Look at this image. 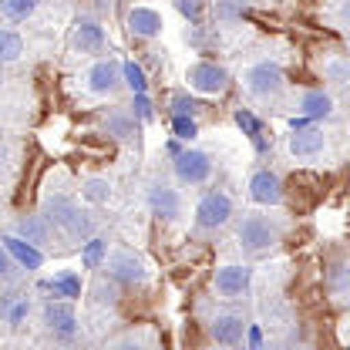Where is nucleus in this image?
Here are the masks:
<instances>
[{"instance_id": "f257e3e1", "label": "nucleus", "mask_w": 350, "mask_h": 350, "mask_svg": "<svg viewBox=\"0 0 350 350\" xmlns=\"http://www.w3.org/2000/svg\"><path fill=\"white\" fill-rule=\"evenodd\" d=\"M41 213L54 229H61L71 239H88L94 232V216L88 209H81L75 202V196H68V192H47L41 202Z\"/></svg>"}, {"instance_id": "f03ea898", "label": "nucleus", "mask_w": 350, "mask_h": 350, "mask_svg": "<svg viewBox=\"0 0 350 350\" xmlns=\"http://www.w3.org/2000/svg\"><path fill=\"white\" fill-rule=\"evenodd\" d=\"M283 239V222L276 216H266V213H250L243 216L239 229H236V243L246 256H262L269 253L276 243Z\"/></svg>"}, {"instance_id": "7ed1b4c3", "label": "nucleus", "mask_w": 350, "mask_h": 350, "mask_svg": "<svg viewBox=\"0 0 350 350\" xmlns=\"http://www.w3.org/2000/svg\"><path fill=\"white\" fill-rule=\"evenodd\" d=\"M243 88L250 91V98H256L260 105H269V101H276L280 94H283V88H286V75H283V68H280V61H256V64H250L246 68V75H243Z\"/></svg>"}, {"instance_id": "20e7f679", "label": "nucleus", "mask_w": 350, "mask_h": 350, "mask_svg": "<svg viewBox=\"0 0 350 350\" xmlns=\"http://www.w3.org/2000/svg\"><path fill=\"white\" fill-rule=\"evenodd\" d=\"M101 269L118 286H145L148 283V262L142 260L138 253H131V250H111V253H105Z\"/></svg>"}, {"instance_id": "39448f33", "label": "nucleus", "mask_w": 350, "mask_h": 350, "mask_svg": "<svg viewBox=\"0 0 350 350\" xmlns=\"http://www.w3.org/2000/svg\"><path fill=\"white\" fill-rule=\"evenodd\" d=\"M172 172L182 185H206L213 178V172H216V162L202 148H182V152H175Z\"/></svg>"}, {"instance_id": "423d86ee", "label": "nucleus", "mask_w": 350, "mask_h": 350, "mask_svg": "<svg viewBox=\"0 0 350 350\" xmlns=\"http://www.w3.org/2000/svg\"><path fill=\"white\" fill-rule=\"evenodd\" d=\"M122 85L125 81H122V61L118 57H98L85 71V91L91 98H111Z\"/></svg>"}, {"instance_id": "0eeeda50", "label": "nucleus", "mask_w": 350, "mask_h": 350, "mask_svg": "<svg viewBox=\"0 0 350 350\" xmlns=\"http://www.w3.org/2000/svg\"><path fill=\"white\" fill-rule=\"evenodd\" d=\"M232 216H236V202H232V196L222 192V189L206 192V196L196 202V226H199V229H222Z\"/></svg>"}, {"instance_id": "6e6552de", "label": "nucleus", "mask_w": 350, "mask_h": 350, "mask_svg": "<svg viewBox=\"0 0 350 350\" xmlns=\"http://www.w3.org/2000/svg\"><path fill=\"white\" fill-rule=\"evenodd\" d=\"M185 85L192 88L196 94H206V98H216L229 88V71L216 64V61H196L185 68Z\"/></svg>"}, {"instance_id": "1a4fd4ad", "label": "nucleus", "mask_w": 350, "mask_h": 350, "mask_svg": "<svg viewBox=\"0 0 350 350\" xmlns=\"http://www.w3.org/2000/svg\"><path fill=\"white\" fill-rule=\"evenodd\" d=\"M250 283H253V269L239 266V262L219 266L216 276H213V290H216L219 300H243L250 293Z\"/></svg>"}, {"instance_id": "9d476101", "label": "nucleus", "mask_w": 350, "mask_h": 350, "mask_svg": "<svg viewBox=\"0 0 350 350\" xmlns=\"http://www.w3.org/2000/svg\"><path fill=\"white\" fill-rule=\"evenodd\" d=\"M246 330H250V320L239 313V310H219L209 317V337L222 344V347H236L246 340Z\"/></svg>"}, {"instance_id": "9b49d317", "label": "nucleus", "mask_w": 350, "mask_h": 350, "mask_svg": "<svg viewBox=\"0 0 350 350\" xmlns=\"http://www.w3.org/2000/svg\"><path fill=\"white\" fill-rule=\"evenodd\" d=\"M327 135L320 129H293L290 135V155L297 162H306V165H317L327 159Z\"/></svg>"}, {"instance_id": "f8f14e48", "label": "nucleus", "mask_w": 350, "mask_h": 350, "mask_svg": "<svg viewBox=\"0 0 350 350\" xmlns=\"http://www.w3.org/2000/svg\"><path fill=\"white\" fill-rule=\"evenodd\" d=\"M250 202H256L262 209H276L283 206V178L269 169H260V172L250 175Z\"/></svg>"}, {"instance_id": "ddd939ff", "label": "nucleus", "mask_w": 350, "mask_h": 350, "mask_svg": "<svg viewBox=\"0 0 350 350\" xmlns=\"http://www.w3.org/2000/svg\"><path fill=\"white\" fill-rule=\"evenodd\" d=\"M41 323L44 330H51L54 337H71L75 330H78V313H75V306L71 300H47L41 306Z\"/></svg>"}, {"instance_id": "4468645a", "label": "nucleus", "mask_w": 350, "mask_h": 350, "mask_svg": "<svg viewBox=\"0 0 350 350\" xmlns=\"http://www.w3.org/2000/svg\"><path fill=\"white\" fill-rule=\"evenodd\" d=\"M125 27H129L131 38H138V41H155L165 31V21H162V14L155 7L135 3L129 14H125Z\"/></svg>"}, {"instance_id": "2eb2a0df", "label": "nucleus", "mask_w": 350, "mask_h": 350, "mask_svg": "<svg viewBox=\"0 0 350 350\" xmlns=\"http://www.w3.org/2000/svg\"><path fill=\"white\" fill-rule=\"evenodd\" d=\"M148 209H152L155 219L175 222V219L182 216V196H178V189L169 185V182H162V178H155L148 185Z\"/></svg>"}, {"instance_id": "dca6fc26", "label": "nucleus", "mask_w": 350, "mask_h": 350, "mask_svg": "<svg viewBox=\"0 0 350 350\" xmlns=\"http://www.w3.org/2000/svg\"><path fill=\"white\" fill-rule=\"evenodd\" d=\"M68 44H71L75 54H85V57L88 54H101L105 51V27L98 21H91V17H81V21H75Z\"/></svg>"}, {"instance_id": "f3484780", "label": "nucleus", "mask_w": 350, "mask_h": 350, "mask_svg": "<svg viewBox=\"0 0 350 350\" xmlns=\"http://www.w3.org/2000/svg\"><path fill=\"white\" fill-rule=\"evenodd\" d=\"M17 236L34 243V246H47L54 239V226L47 222V216H21L17 219Z\"/></svg>"}, {"instance_id": "a211bd4d", "label": "nucleus", "mask_w": 350, "mask_h": 350, "mask_svg": "<svg viewBox=\"0 0 350 350\" xmlns=\"http://www.w3.org/2000/svg\"><path fill=\"white\" fill-rule=\"evenodd\" d=\"M297 111L304 115V118H330L334 115V98L327 94V91H304L300 98H297Z\"/></svg>"}, {"instance_id": "6ab92c4d", "label": "nucleus", "mask_w": 350, "mask_h": 350, "mask_svg": "<svg viewBox=\"0 0 350 350\" xmlns=\"http://www.w3.org/2000/svg\"><path fill=\"white\" fill-rule=\"evenodd\" d=\"M3 246H7V253L21 262L24 269H41L44 256H41V250H38L34 243H27V239H21V236L14 232V236H3Z\"/></svg>"}, {"instance_id": "aec40b11", "label": "nucleus", "mask_w": 350, "mask_h": 350, "mask_svg": "<svg viewBox=\"0 0 350 350\" xmlns=\"http://www.w3.org/2000/svg\"><path fill=\"white\" fill-rule=\"evenodd\" d=\"M105 129H108V135H115L118 142H131V138L138 135L135 115L122 111V108H115V111H108V115H105Z\"/></svg>"}, {"instance_id": "412c9836", "label": "nucleus", "mask_w": 350, "mask_h": 350, "mask_svg": "<svg viewBox=\"0 0 350 350\" xmlns=\"http://www.w3.org/2000/svg\"><path fill=\"white\" fill-rule=\"evenodd\" d=\"M111 178H105V175H88L81 178V199L88 202H94V206H105V202H111Z\"/></svg>"}, {"instance_id": "4be33fe9", "label": "nucleus", "mask_w": 350, "mask_h": 350, "mask_svg": "<svg viewBox=\"0 0 350 350\" xmlns=\"http://www.w3.org/2000/svg\"><path fill=\"white\" fill-rule=\"evenodd\" d=\"M47 286L54 290V297H64V300H78V297H81V276L71 273V269L54 273V280H51Z\"/></svg>"}, {"instance_id": "5701e85b", "label": "nucleus", "mask_w": 350, "mask_h": 350, "mask_svg": "<svg viewBox=\"0 0 350 350\" xmlns=\"http://www.w3.org/2000/svg\"><path fill=\"white\" fill-rule=\"evenodd\" d=\"M24 54V38L10 27H0V64H10Z\"/></svg>"}, {"instance_id": "b1692460", "label": "nucleus", "mask_w": 350, "mask_h": 350, "mask_svg": "<svg viewBox=\"0 0 350 350\" xmlns=\"http://www.w3.org/2000/svg\"><path fill=\"white\" fill-rule=\"evenodd\" d=\"M34 10H38V0H0V14L7 21H17V24L34 17Z\"/></svg>"}, {"instance_id": "393cba45", "label": "nucleus", "mask_w": 350, "mask_h": 350, "mask_svg": "<svg viewBox=\"0 0 350 350\" xmlns=\"http://www.w3.org/2000/svg\"><path fill=\"white\" fill-rule=\"evenodd\" d=\"M91 300H94L98 306H115L118 304V283L108 280V276L94 280V286H91Z\"/></svg>"}, {"instance_id": "a878e982", "label": "nucleus", "mask_w": 350, "mask_h": 350, "mask_svg": "<svg viewBox=\"0 0 350 350\" xmlns=\"http://www.w3.org/2000/svg\"><path fill=\"white\" fill-rule=\"evenodd\" d=\"M105 253H108V243L101 239V236H91L85 243V253H81V262H85V269H101V262H105Z\"/></svg>"}, {"instance_id": "bb28decb", "label": "nucleus", "mask_w": 350, "mask_h": 350, "mask_svg": "<svg viewBox=\"0 0 350 350\" xmlns=\"http://www.w3.org/2000/svg\"><path fill=\"white\" fill-rule=\"evenodd\" d=\"M122 81H125V88H129L131 94H142V91L148 88L142 64H135V61H125V64H122Z\"/></svg>"}, {"instance_id": "cd10ccee", "label": "nucleus", "mask_w": 350, "mask_h": 350, "mask_svg": "<svg viewBox=\"0 0 350 350\" xmlns=\"http://www.w3.org/2000/svg\"><path fill=\"white\" fill-rule=\"evenodd\" d=\"M175 10H178L182 17H189V21H202L206 0H175Z\"/></svg>"}, {"instance_id": "c85d7f7f", "label": "nucleus", "mask_w": 350, "mask_h": 350, "mask_svg": "<svg viewBox=\"0 0 350 350\" xmlns=\"http://www.w3.org/2000/svg\"><path fill=\"white\" fill-rule=\"evenodd\" d=\"M175 135H178V138H185V142H189V138H196V122H192L189 115H175Z\"/></svg>"}, {"instance_id": "c756f323", "label": "nucleus", "mask_w": 350, "mask_h": 350, "mask_svg": "<svg viewBox=\"0 0 350 350\" xmlns=\"http://www.w3.org/2000/svg\"><path fill=\"white\" fill-rule=\"evenodd\" d=\"M172 111L175 115H192V111H196V101L178 91V94H172Z\"/></svg>"}, {"instance_id": "7c9ffc66", "label": "nucleus", "mask_w": 350, "mask_h": 350, "mask_svg": "<svg viewBox=\"0 0 350 350\" xmlns=\"http://www.w3.org/2000/svg\"><path fill=\"white\" fill-rule=\"evenodd\" d=\"M135 344H152V334H125V337H118L115 340V347H135Z\"/></svg>"}, {"instance_id": "2f4dec72", "label": "nucleus", "mask_w": 350, "mask_h": 350, "mask_svg": "<svg viewBox=\"0 0 350 350\" xmlns=\"http://www.w3.org/2000/svg\"><path fill=\"white\" fill-rule=\"evenodd\" d=\"M131 108L138 111V118H145V122L152 118V101L145 98V91H142V94H135V101H131Z\"/></svg>"}, {"instance_id": "473e14b6", "label": "nucleus", "mask_w": 350, "mask_h": 350, "mask_svg": "<svg viewBox=\"0 0 350 350\" xmlns=\"http://www.w3.org/2000/svg\"><path fill=\"white\" fill-rule=\"evenodd\" d=\"M10 269H14V256L7 253V246H0V280H7Z\"/></svg>"}, {"instance_id": "72a5a7b5", "label": "nucleus", "mask_w": 350, "mask_h": 350, "mask_svg": "<svg viewBox=\"0 0 350 350\" xmlns=\"http://www.w3.org/2000/svg\"><path fill=\"white\" fill-rule=\"evenodd\" d=\"M344 3H347V7H350V0H344Z\"/></svg>"}]
</instances>
